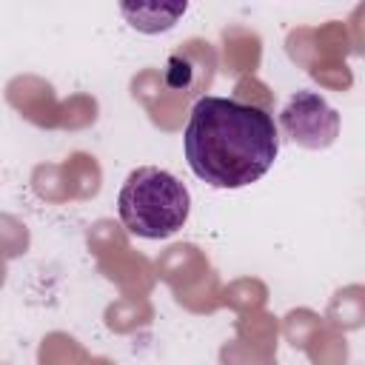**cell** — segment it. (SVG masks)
<instances>
[{"instance_id": "cell-1", "label": "cell", "mask_w": 365, "mask_h": 365, "mask_svg": "<svg viewBox=\"0 0 365 365\" xmlns=\"http://www.w3.org/2000/svg\"><path fill=\"white\" fill-rule=\"evenodd\" d=\"M182 148L191 171L211 188H245L274 165L279 134L265 108L205 94L188 114Z\"/></svg>"}, {"instance_id": "cell-2", "label": "cell", "mask_w": 365, "mask_h": 365, "mask_svg": "<svg viewBox=\"0 0 365 365\" xmlns=\"http://www.w3.org/2000/svg\"><path fill=\"white\" fill-rule=\"evenodd\" d=\"M117 211L128 234L143 240H165L177 234L191 211L188 188L157 165L134 168L117 197Z\"/></svg>"}, {"instance_id": "cell-3", "label": "cell", "mask_w": 365, "mask_h": 365, "mask_svg": "<svg viewBox=\"0 0 365 365\" xmlns=\"http://www.w3.org/2000/svg\"><path fill=\"white\" fill-rule=\"evenodd\" d=\"M282 128L294 143H302L308 148H322L336 137L339 117L322 97L311 91H297L282 111Z\"/></svg>"}]
</instances>
